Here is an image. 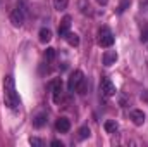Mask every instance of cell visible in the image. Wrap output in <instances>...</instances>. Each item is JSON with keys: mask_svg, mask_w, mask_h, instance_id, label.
<instances>
[{"mask_svg": "<svg viewBox=\"0 0 148 147\" xmlns=\"http://www.w3.org/2000/svg\"><path fill=\"white\" fill-rule=\"evenodd\" d=\"M3 101L5 106L9 109H17L19 107V95L16 92V81L12 76H5V83H3Z\"/></svg>", "mask_w": 148, "mask_h": 147, "instance_id": "obj_1", "label": "cell"}, {"mask_svg": "<svg viewBox=\"0 0 148 147\" xmlns=\"http://www.w3.org/2000/svg\"><path fill=\"white\" fill-rule=\"evenodd\" d=\"M98 45L103 47V49H109V47L114 45V35H112L109 26H102L98 30Z\"/></svg>", "mask_w": 148, "mask_h": 147, "instance_id": "obj_2", "label": "cell"}, {"mask_svg": "<svg viewBox=\"0 0 148 147\" xmlns=\"http://www.w3.org/2000/svg\"><path fill=\"white\" fill-rule=\"evenodd\" d=\"M100 92H102V95H105V97H112V95H115L117 88H115V85L112 83L110 78H103L102 83H100Z\"/></svg>", "mask_w": 148, "mask_h": 147, "instance_id": "obj_3", "label": "cell"}, {"mask_svg": "<svg viewBox=\"0 0 148 147\" xmlns=\"http://www.w3.org/2000/svg\"><path fill=\"white\" fill-rule=\"evenodd\" d=\"M84 80V76H83V71H79V69H76L71 73L69 76V81H67V88L71 90V92H76V88L79 87V83Z\"/></svg>", "mask_w": 148, "mask_h": 147, "instance_id": "obj_4", "label": "cell"}, {"mask_svg": "<svg viewBox=\"0 0 148 147\" xmlns=\"http://www.w3.org/2000/svg\"><path fill=\"white\" fill-rule=\"evenodd\" d=\"M10 23L14 26H21L24 23V9L23 7H16L12 12H10Z\"/></svg>", "mask_w": 148, "mask_h": 147, "instance_id": "obj_5", "label": "cell"}, {"mask_svg": "<svg viewBox=\"0 0 148 147\" xmlns=\"http://www.w3.org/2000/svg\"><path fill=\"white\" fill-rule=\"evenodd\" d=\"M129 119L136 125V126H141L143 123H145V112L140 109H133L129 112Z\"/></svg>", "mask_w": 148, "mask_h": 147, "instance_id": "obj_6", "label": "cell"}, {"mask_svg": "<svg viewBox=\"0 0 148 147\" xmlns=\"http://www.w3.org/2000/svg\"><path fill=\"white\" fill-rule=\"evenodd\" d=\"M71 28V16H64L60 24H59V37H66Z\"/></svg>", "mask_w": 148, "mask_h": 147, "instance_id": "obj_7", "label": "cell"}, {"mask_svg": "<svg viewBox=\"0 0 148 147\" xmlns=\"http://www.w3.org/2000/svg\"><path fill=\"white\" fill-rule=\"evenodd\" d=\"M102 61H103V66H107V68L112 66V64H115V61H117V52H115V50H105Z\"/></svg>", "mask_w": 148, "mask_h": 147, "instance_id": "obj_8", "label": "cell"}, {"mask_svg": "<svg viewBox=\"0 0 148 147\" xmlns=\"http://www.w3.org/2000/svg\"><path fill=\"white\" fill-rule=\"evenodd\" d=\"M55 128H57V132H60V133H67V132L71 130V121H69L67 118H59L57 123H55Z\"/></svg>", "mask_w": 148, "mask_h": 147, "instance_id": "obj_9", "label": "cell"}, {"mask_svg": "<svg viewBox=\"0 0 148 147\" xmlns=\"http://www.w3.org/2000/svg\"><path fill=\"white\" fill-rule=\"evenodd\" d=\"M38 37H40V42H41V43H48V42L52 40V31H50L48 28H41Z\"/></svg>", "mask_w": 148, "mask_h": 147, "instance_id": "obj_10", "label": "cell"}, {"mask_svg": "<svg viewBox=\"0 0 148 147\" xmlns=\"http://www.w3.org/2000/svg\"><path fill=\"white\" fill-rule=\"evenodd\" d=\"M45 123H47V114H45V112H40L36 118L33 119V126H35V128H41Z\"/></svg>", "mask_w": 148, "mask_h": 147, "instance_id": "obj_11", "label": "cell"}, {"mask_svg": "<svg viewBox=\"0 0 148 147\" xmlns=\"http://www.w3.org/2000/svg\"><path fill=\"white\" fill-rule=\"evenodd\" d=\"M103 128H105V132H107V133H115V132L119 130V125H117L114 119H109V121H105Z\"/></svg>", "mask_w": 148, "mask_h": 147, "instance_id": "obj_12", "label": "cell"}, {"mask_svg": "<svg viewBox=\"0 0 148 147\" xmlns=\"http://www.w3.org/2000/svg\"><path fill=\"white\" fill-rule=\"evenodd\" d=\"M64 38L67 40V43H69L71 47H77V45H79V37H77L76 33H67Z\"/></svg>", "mask_w": 148, "mask_h": 147, "instance_id": "obj_13", "label": "cell"}, {"mask_svg": "<svg viewBox=\"0 0 148 147\" xmlns=\"http://www.w3.org/2000/svg\"><path fill=\"white\" fill-rule=\"evenodd\" d=\"M77 7H79V10L83 14H90L91 12V7H90V2L88 0H79L77 2Z\"/></svg>", "mask_w": 148, "mask_h": 147, "instance_id": "obj_14", "label": "cell"}, {"mask_svg": "<svg viewBox=\"0 0 148 147\" xmlns=\"http://www.w3.org/2000/svg\"><path fill=\"white\" fill-rule=\"evenodd\" d=\"M90 135H91V132H90L88 126H81V128L77 130V139H79V140H84V139H88Z\"/></svg>", "mask_w": 148, "mask_h": 147, "instance_id": "obj_15", "label": "cell"}, {"mask_svg": "<svg viewBox=\"0 0 148 147\" xmlns=\"http://www.w3.org/2000/svg\"><path fill=\"white\" fill-rule=\"evenodd\" d=\"M67 3H69V0H53V5L57 10H64L67 7Z\"/></svg>", "mask_w": 148, "mask_h": 147, "instance_id": "obj_16", "label": "cell"}, {"mask_svg": "<svg viewBox=\"0 0 148 147\" xmlns=\"http://www.w3.org/2000/svg\"><path fill=\"white\" fill-rule=\"evenodd\" d=\"M129 5H131V0H122V2L119 3V7H117V14H122Z\"/></svg>", "mask_w": 148, "mask_h": 147, "instance_id": "obj_17", "label": "cell"}, {"mask_svg": "<svg viewBox=\"0 0 148 147\" xmlns=\"http://www.w3.org/2000/svg\"><path fill=\"white\" fill-rule=\"evenodd\" d=\"M53 57H55V49L48 47V49L45 50V59H47V61H52Z\"/></svg>", "mask_w": 148, "mask_h": 147, "instance_id": "obj_18", "label": "cell"}, {"mask_svg": "<svg viewBox=\"0 0 148 147\" xmlns=\"http://www.w3.org/2000/svg\"><path fill=\"white\" fill-rule=\"evenodd\" d=\"M29 144H31V146H36V147H41L43 146V140H40L36 137H31V139H29Z\"/></svg>", "mask_w": 148, "mask_h": 147, "instance_id": "obj_19", "label": "cell"}, {"mask_svg": "<svg viewBox=\"0 0 148 147\" xmlns=\"http://www.w3.org/2000/svg\"><path fill=\"white\" fill-rule=\"evenodd\" d=\"M141 42H143V43L148 42V28H145V30L141 31Z\"/></svg>", "mask_w": 148, "mask_h": 147, "instance_id": "obj_20", "label": "cell"}, {"mask_svg": "<svg viewBox=\"0 0 148 147\" xmlns=\"http://www.w3.org/2000/svg\"><path fill=\"white\" fill-rule=\"evenodd\" d=\"M52 146L53 147H64V144H62L60 140H52Z\"/></svg>", "mask_w": 148, "mask_h": 147, "instance_id": "obj_21", "label": "cell"}, {"mask_svg": "<svg viewBox=\"0 0 148 147\" xmlns=\"http://www.w3.org/2000/svg\"><path fill=\"white\" fill-rule=\"evenodd\" d=\"M97 2H98L100 5H107V3H109V0H97Z\"/></svg>", "mask_w": 148, "mask_h": 147, "instance_id": "obj_22", "label": "cell"}]
</instances>
